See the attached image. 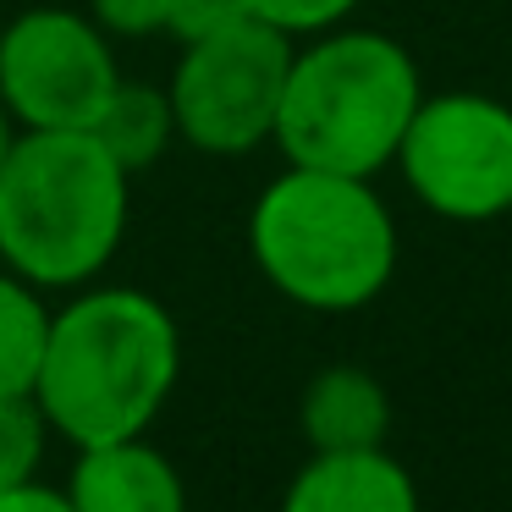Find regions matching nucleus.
I'll return each mask as SVG.
<instances>
[{"label":"nucleus","instance_id":"1","mask_svg":"<svg viewBox=\"0 0 512 512\" xmlns=\"http://www.w3.org/2000/svg\"><path fill=\"white\" fill-rule=\"evenodd\" d=\"M182 331L160 298L138 287H89L50 314L45 353L28 397L50 435L100 446L149 435L155 413L177 391Z\"/></svg>","mask_w":512,"mask_h":512},{"label":"nucleus","instance_id":"2","mask_svg":"<svg viewBox=\"0 0 512 512\" xmlns=\"http://www.w3.org/2000/svg\"><path fill=\"white\" fill-rule=\"evenodd\" d=\"M127 182L89 127L17 133L0 160V265L28 287H89L127 237Z\"/></svg>","mask_w":512,"mask_h":512},{"label":"nucleus","instance_id":"3","mask_svg":"<svg viewBox=\"0 0 512 512\" xmlns=\"http://www.w3.org/2000/svg\"><path fill=\"white\" fill-rule=\"evenodd\" d=\"M248 254L287 303L347 314L397 276V221L369 177L287 166L248 215Z\"/></svg>","mask_w":512,"mask_h":512},{"label":"nucleus","instance_id":"4","mask_svg":"<svg viewBox=\"0 0 512 512\" xmlns=\"http://www.w3.org/2000/svg\"><path fill=\"white\" fill-rule=\"evenodd\" d=\"M424 83L413 56L375 28H325L314 45L292 50L270 144L287 166L375 177L397 160Z\"/></svg>","mask_w":512,"mask_h":512},{"label":"nucleus","instance_id":"5","mask_svg":"<svg viewBox=\"0 0 512 512\" xmlns=\"http://www.w3.org/2000/svg\"><path fill=\"white\" fill-rule=\"evenodd\" d=\"M287 67L292 39L259 17H237L204 39H188L166 83L177 138H188L199 155L221 160L254 155L276 133Z\"/></svg>","mask_w":512,"mask_h":512},{"label":"nucleus","instance_id":"6","mask_svg":"<svg viewBox=\"0 0 512 512\" xmlns=\"http://www.w3.org/2000/svg\"><path fill=\"white\" fill-rule=\"evenodd\" d=\"M391 166L441 221H501L512 210V105L474 89L424 94Z\"/></svg>","mask_w":512,"mask_h":512},{"label":"nucleus","instance_id":"7","mask_svg":"<svg viewBox=\"0 0 512 512\" xmlns=\"http://www.w3.org/2000/svg\"><path fill=\"white\" fill-rule=\"evenodd\" d=\"M116 83L111 34L89 12L34 6L0 28V105L17 133L94 127Z\"/></svg>","mask_w":512,"mask_h":512},{"label":"nucleus","instance_id":"8","mask_svg":"<svg viewBox=\"0 0 512 512\" xmlns=\"http://www.w3.org/2000/svg\"><path fill=\"white\" fill-rule=\"evenodd\" d=\"M72 512H188V485L177 463L144 435L78 446L67 479Z\"/></svg>","mask_w":512,"mask_h":512},{"label":"nucleus","instance_id":"9","mask_svg":"<svg viewBox=\"0 0 512 512\" xmlns=\"http://www.w3.org/2000/svg\"><path fill=\"white\" fill-rule=\"evenodd\" d=\"M281 512H419V485L386 446L314 452L292 474Z\"/></svg>","mask_w":512,"mask_h":512},{"label":"nucleus","instance_id":"10","mask_svg":"<svg viewBox=\"0 0 512 512\" xmlns=\"http://www.w3.org/2000/svg\"><path fill=\"white\" fill-rule=\"evenodd\" d=\"M298 424L314 452H369L391 435V397L369 369L331 364L303 386Z\"/></svg>","mask_w":512,"mask_h":512},{"label":"nucleus","instance_id":"11","mask_svg":"<svg viewBox=\"0 0 512 512\" xmlns=\"http://www.w3.org/2000/svg\"><path fill=\"white\" fill-rule=\"evenodd\" d=\"M89 133L111 149V160L122 171H144V166H155V160L171 149V138H177V116H171L166 89L122 78L111 89V100H105V111L94 116Z\"/></svg>","mask_w":512,"mask_h":512},{"label":"nucleus","instance_id":"12","mask_svg":"<svg viewBox=\"0 0 512 512\" xmlns=\"http://www.w3.org/2000/svg\"><path fill=\"white\" fill-rule=\"evenodd\" d=\"M50 309L39 303V287L0 270V397H28L45 353Z\"/></svg>","mask_w":512,"mask_h":512},{"label":"nucleus","instance_id":"13","mask_svg":"<svg viewBox=\"0 0 512 512\" xmlns=\"http://www.w3.org/2000/svg\"><path fill=\"white\" fill-rule=\"evenodd\" d=\"M50 424L34 397H0V490L28 485L45 463Z\"/></svg>","mask_w":512,"mask_h":512},{"label":"nucleus","instance_id":"14","mask_svg":"<svg viewBox=\"0 0 512 512\" xmlns=\"http://www.w3.org/2000/svg\"><path fill=\"white\" fill-rule=\"evenodd\" d=\"M248 17L281 28L287 39L298 34H325V28L347 23V12H358V0H243Z\"/></svg>","mask_w":512,"mask_h":512},{"label":"nucleus","instance_id":"15","mask_svg":"<svg viewBox=\"0 0 512 512\" xmlns=\"http://www.w3.org/2000/svg\"><path fill=\"white\" fill-rule=\"evenodd\" d=\"M237 17H248L243 0H166V34L177 39V45L215 34V28L237 23Z\"/></svg>","mask_w":512,"mask_h":512},{"label":"nucleus","instance_id":"16","mask_svg":"<svg viewBox=\"0 0 512 512\" xmlns=\"http://www.w3.org/2000/svg\"><path fill=\"white\" fill-rule=\"evenodd\" d=\"M89 17L116 39L166 34V0H89Z\"/></svg>","mask_w":512,"mask_h":512},{"label":"nucleus","instance_id":"17","mask_svg":"<svg viewBox=\"0 0 512 512\" xmlns=\"http://www.w3.org/2000/svg\"><path fill=\"white\" fill-rule=\"evenodd\" d=\"M0 512H72V501H67V490L28 479V485L0 490Z\"/></svg>","mask_w":512,"mask_h":512},{"label":"nucleus","instance_id":"18","mask_svg":"<svg viewBox=\"0 0 512 512\" xmlns=\"http://www.w3.org/2000/svg\"><path fill=\"white\" fill-rule=\"evenodd\" d=\"M12 144H17V122H12V111L0 105V160L12 155Z\"/></svg>","mask_w":512,"mask_h":512}]
</instances>
